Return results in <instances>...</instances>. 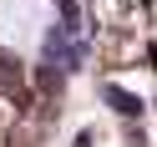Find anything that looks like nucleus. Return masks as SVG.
<instances>
[{"label":"nucleus","mask_w":157,"mask_h":147,"mask_svg":"<svg viewBox=\"0 0 157 147\" xmlns=\"http://www.w3.org/2000/svg\"><path fill=\"white\" fill-rule=\"evenodd\" d=\"M101 96L112 102V112H122V117H142V96H137V91H127V86L106 81V86H101Z\"/></svg>","instance_id":"obj_1"},{"label":"nucleus","mask_w":157,"mask_h":147,"mask_svg":"<svg viewBox=\"0 0 157 147\" xmlns=\"http://www.w3.org/2000/svg\"><path fill=\"white\" fill-rule=\"evenodd\" d=\"M76 147H91V132H81V137H76Z\"/></svg>","instance_id":"obj_2"}]
</instances>
